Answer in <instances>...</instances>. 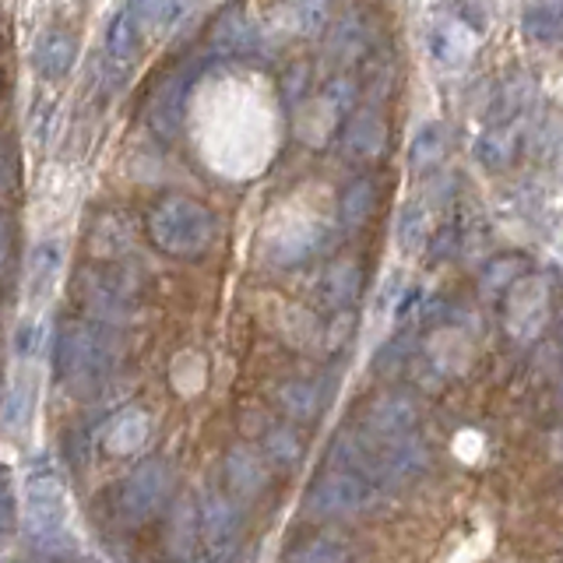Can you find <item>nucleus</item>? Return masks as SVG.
Wrapping results in <instances>:
<instances>
[{
    "label": "nucleus",
    "mask_w": 563,
    "mask_h": 563,
    "mask_svg": "<svg viewBox=\"0 0 563 563\" xmlns=\"http://www.w3.org/2000/svg\"><path fill=\"white\" fill-rule=\"evenodd\" d=\"M120 363H123V342L113 331V324H102L96 317H78V321H67L60 328L57 369L70 387H78V391L102 387L117 374Z\"/></svg>",
    "instance_id": "nucleus-1"
},
{
    "label": "nucleus",
    "mask_w": 563,
    "mask_h": 563,
    "mask_svg": "<svg viewBox=\"0 0 563 563\" xmlns=\"http://www.w3.org/2000/svg\"><path fill=\"white\" fill-rule=\"evenodd\" d=\"M22 489H25V539L32 542V550L46 556L70 553V539L64 528L67 489L57 457L35 454L25 468Z\"/></svg>",
    "instance_id": "nucleus-2"
},
{
    "label": "nucleus",
    "mask_w": 563,
    "mask_h": 563,
    "mask_svg": "<svg viewBox=\"0 0 563 563\" xmlns=\"http://www.w3.org/2000/svg\"><path fill=\"white\" fill-rule=\"evenodd\" d=\"M75 299L85 317L102 324H128L141 310V282L117 264H92L75 275Z\"/></svg>",
    "instance_id": "nucleus-3"
},
{
    "label": "nucleus",
    "mask_w": 563,
    "mask_h": 563,
    "mask_svg": "<svg viewBox=\"0 0 563 563\" xmlns=\"http://www.w3.org/2000/svg\"><path fill=\"white\" fill-rule=\"evenodd\" d=\"M148 236L158 251L173 257H198L216 240V219L205 205L190 198H166L152 208Z\"/></svg>",
    "instance_id": "nucleus-4"
},
{
    "label": "nucleus",
    "mask_w": 563,
    "mask_h": 563,
    "mask_svg": "<svg viewBox=\"0 0 563 563\" xmlns=\"http://www.w3.org/2000/svg\"><path fill=\"white\" fill-rule=\"evenodd\" d=\"M374 504V483L366 475L342 468L317 479L307 493V515L310 518H352Z\"/></svg>",
    "instance_id": "nucleus-5"
},
{
    "label": "nucleus",
    "mask_w": 563,
    "mask_h": 563,
    "mask_svg": "<svg viewBox=\"0 0 563 563\" xmlns=\"http://www.w3.org/2000/svg\"><path fill=\"white\" fill-rule=\"evenodd\" d=\"M169 486H173V472L166 462H158V457H152V462L137 465L128 483L120 486V515L123 521H148L158 507L166 504L169 497Z\"/></svg>",
    "instance_id": "nucleus-6"
},
{
    "label": "nucleus",
    "mask_w": 563,
    "mask_h": 563,
    "mask_svg": "<svg viewBox=\"0 0 563 563\" xmlns=\"http://www.w3.org/2000/svg\"><path fill=\"white\" fill-rule=\"evenodd\" d=\"M550 324V286L545 278H518L507 296V331L518 342H536Z\"/></svg>",
    "instance_id": "nucleus-7"
},
{
    "label": "nucleus",
    "mask_w": 563,
    "mask_h": 563,
    "mask_svg": "<svg viewBox=\"0 0 563 563\" xmlns=\"http://www.w3.org/2000/svg\"><path fill=\"white\" fill-rule=\"evenodd\" d=\"M198 528H201V539L208 542L211 556H229L236 545V536H240V507L229 497H222V493H211V497H205V504H201Z\"/></svg>",
    "instance_id": "nucleus-8"
},
{
    "label": "nucleus",
    "mask_w": 563,
    "mask_h": 563,
    "mask_svg": "<svg viewBox=\"0 0 563 563\" xmlns=\"http://www.w3.org/2000/svg\"><path fill=\"white\" fill-rule=\"evenodd\" d=\"M416 419H419V409L409 395H380L366 409V430L377 440H391V437L409 433L416 427Z\"/></svg>",
    "instance_id": "nucleus-9"
},
{
    "label": "nucleus",
    "mask_w": 563,
    "mask_h": 563,
    "mask_svg": "<svg viewBox=\"0 0 563 563\" xmlns=\"http://www.w3.org/2000/svg\"><path fill=\"white\" fill-rule=\"evenodd\" d=\"M75 57H78V40L64 29H53V32H43L40 43L32 49V67L40 70L43 78L49 81H60L70 75V67H75Z\"/></svg>",
    "instance_id": "nucleus-10"
},
{
    "label": "nucleus",
    "mask_w": 563,
    "mask_h": 563,
    "mask_svg": "<svg viewBox=\"0 0 563 563\" xmlns=\"http://www.w3.org/2000/svg\"><path fill=\"white\" fill-rule=\"evenodd\" d=\"M60 264H64V246L57 240H43L32 246L29 264H25V292L29 299H43L53 292L60 278Z\"/></svg>",
    "instance_id": "nucleus-11"
},
{
    "label": "nucleus",
    "mask_w": 563,
    "mask_h": 563,
    "mask_svg": "<svg viewBox=\"0 0 563 563\" xmlns=\"http://www.w3.org/2000/svg\"><path fill=\"white\" fill-rule=\"evenodd\" d=\"M387 148V128L377 113H356L349 120L345 137H342V152L349 158H377Z\"/></svg>",
    "instance_id": "nucleus-12"
},
{
    "label": "nucleus",
    "mask_w": 563,
    "mask_h": 563,
    "mask_svg": "<svg viewBox=\"0 0 563 563\" xmlns=\"http://www.w3.org/2000/svg\"><path fill=\"white\" fill-rule=\"evenodd\" d=\"M225 479L240 497H257V493L268 486V465L264 457L251 448H233L225 457Z\"/></svg>",
    "instance_id": "nucleus-13"
},
{
    "label": "nucleus",
    "mask_w": 563,
    "mask_h": 563,
    "mask_svg": "<svg viewBox=\"0 0 563 563\" xmlns=\"http://www.w3.org/2000/svg\"><path fill=\"white\" fill-rule=\"evenodd\" d=\"M148 437H152L148 412L128 409L110 422V430H106V451L110 454H134L148 444Z\"/></svg>",
    "instance_id": "nucleus-14"
},
{
    "label": "nucleus",
    "mask_w": 563,
    "mask_h": 563,
    "mask_svg": "<svg viewBox=\"0 0 563 563\" xmlns=\"http://www.w3.org/2000/svg\"><path fill=\"white\" fill-rule=\"evenodd\" d=\"M521 29L536 43L563 40V0H528L521 11Z\"/></svg>",
    "instance_id": "nucleus-15"
},
{
    "label": "nucleus",
    "mask_w": 563,
    "mask_h": 563,
    "mask_svg": "<svg viewBox=\"0 0 563 563\" xmlns=\"http://www.w3.org/2000/svg\"><path fill=\"white\" fill-rule=\"evenodd\" d=\"M363 289V268L356 261H334L324 275V299L334 310H345L356 303V296Z\"/></svg>",
    "instance_id": "nucleus-16"
},
{
    "label": "nucleus",
    "mask_w": 563,
    "mask_h": 563,
    "mask_svg": "<svg viewBox=\"0 0 563 563\" xmlns=\"http://www.w3.org/2000/svg\"><path fill=\"white\" fill-rule=\"evenodd\" d=\"M131 222L123 211H106V216L96 219L92 225V233H88V243H92V251L96 254H106V257H113L120 251H128L131 246Z\"/></svg>",
    "instance_id": "nucleus-17"
},
{
    "label": "nucleus",
    "mask_w": 563,
    "mask_h": 563,
    "mask_svg": "<svg viewBox=\"0 0 563 563\" xmlns=\"http://www.w3.org/2000/svg\"><path fill=\"white\" fill-rule=\"evenodd\" d=\"M321 387H317L313 380H289V384H282L278 387V405H282V412H286L289 419L296 422H307L313 419L317 412H321Z\"/></svg>",
    "instance_id": "nucleus-18"
},
{
    "label": "nucleus",
    "mask_w": 563,
    "mask_h": 563,
    "mask_svg": "<svg viewBox=\"0 0 563 563\" xmlns=\"http://www.w3.org/2000/svg\"><path fill=\"white\" fill-rule=\"evenodd\" d=\"M374 208H377V187H374V180L360 176V180H352L342 194V205H339L342 225L360 229L369 216H374Z\"/></svg>",
    "instance_id": "nucleus-19"
},
{
    "label": "nucleus",
    "mask_w": 563,
    "mask_h": 563,
    "mask_svg": "<svg viewBox=\"0 0 563 563\" xmlns=\"http://www.w3.org/2000/svg\"><path fill=\"white\" fill-rule=\"evenodd\" d=\"M184 92H187V81H166L158 92L152 96L148 102V120L155 123L163 134H173L176 123H180V113H184Z\"/></svg>",
    "instance_id": "nucleus-20"
},
{
    "label": "nucleus",
    "mask_w": 563,
    "mask_h": 563,
    "mask_svg": "<svg viewBox=\"0 0 563 563\" xmlns=\"http://www.w3.org/2000/svg\"><path fill=\"white\" fill-rule=\"evenodd\" d=\"M430 46H433V57L440 60V64H462L468 53H472V46H475V40L468 35V25L465 22H444V25H437L433 29V40H430Z\"/></svg>",
    "instance_id": "nucleus-21"
},
{
    "label": "nucleus",
    "mask_w": 563,
    "mask_h": 563,
    "mask_svg": "<svg viewBox=\"0 0 563 563\" xmlns=\"http://www.w3.org/2000/svg\"><path fill=\"white\" fill-rule=\"evenodd\" d=\"M32 409H35V380L29 374H18L8 387L4 412H0L4 430H25V422L32 419Z\"/></svg>",
    "instance_id": "nucleus-22"
},
{
    "label": "nucleus",
    "mask_w": 563,
    "mask_h": 563,
    "mask_svg": "<svg viewBox=\"0 0 563 563\" xmlns=\"http://www.w3.org/2000/svg\"><path fill=\"white\" fill-rule=\"evenodd\" d=\"M444 128L440 123H422L419 134L412 137V148H409V163L416 173H430L433 166H440V158H444Z\"/></svg>",
    "instance_id": "nucleus-23"
},
{
    "label": "nucleus",
    "mask_w": 563,
    "mask_h": 563,
    "mask_svg": "<svg viewBox=\"0 0 563 563\" xmlns=\"http://www.w3.org/2000/svg\"><path fill=\"white\" fill-rule=\"evenodd\" d=\"M187 0H131L128 11L134 14V22L148 32H158V29H169L176 18L184 14Z\"/></svg>",
    "instance_id": "nucleus-24"
},
{
    "label": "nucleus",
    "mask_w": 563,
    "mask_h": 563,
    "mask_svg": "<svg viewBox=\"0 0 563 563\" xmlns=\"http://www.w3.org/2000/svg\"><path fill=\"white\" fill-rule=\"evenodd\" d=\"M141 43H145V29H141L134 22V14L123 8L117 14V22L110 29V35H106V49H110L113 60H134V53L141 49Z\"/></svg>",
    "instance_id": "nucleus-25"
},
{
    "label": "nucleus",
    "mask_w": 563,
    "mask_h": 563,
    "mask_svg": "<svg viewBox=\"0 0 563 563\" xmlns=\"http://www.w3.org/2000/svg\"><path fill=\"white\" fill-rule=\"evenodd\" d=\"M475 155H479V163L489 166V169H504L510 158L518 155V137L510 128H493L479 137V145H475Z\"/></svg>",
    "instance_id": "nucleus-26"
},
{
    "label": "nucleus",
    "mask_w": 563,
    "mask_h": 563,
    "mask_svg": "<svg viewBox=\"0 0 563 563\" xmlns=\"http://www.w3.org/2000/svg\"><path fill=\"white\" fill-rule=\"evenodd\" d=\"M257 46V35L254 29L243 22L236 11L225 14V22L216 29V49L219 53H251Z\"/></svg>",
    "instance_id": "nucleus-27"
},
{
    "label": "nucleus",
    "mask_w": 563,
    "mask_h": 563,
    "mask_svg": "<svg viewBox=\"0 0 563 563\" xmlns=\"http://www.w3.org/2000/svg\"><path fill=\"white\" fill-rule=\"evenodd\" d=\"M264 454H268L275 465L289 468L303 457V440H299V433L292 427H275V430H268V437H264Z\"/></svg>",
    "instance_id": "nucleus-28"
},
{
    "label": "nucleus",
    "mask_w": 563,
    "mask_h": 563,
    "mask_svg": "<svg viewBox=\"0 0 563 563\" xmlns=\"http://www.w3.org/2000/svg\"><path fill=\"white\" fill-rule=\"evenodd\" d=\"M349 556V545L334 536H313L310 542L296 545L289 553V560H303V563H334V560H345Z\"/></svg>",
    "instance_id": "nucleus-29"
},
{
    "label": "nucleus",
    "mask_w": 563,
    "mask_h": 563,
    "mask_svg": "<svg viewBox=\"0 0 563 563\" xmlns=\"http://www.w3.org/2000/svg\"><path fill=\"white\" fill-rule=\"evenodd\" d=\"M521 275H525V261L521 257H497L483 272V292L497 296V292H504L510 286V282H518Z\"/></svg>",
    "instance_id": "nucleus-30"
},
{
    "label": "nucleus",
    "mask_w": 563,
    "mask_h": 563,
    "mask_svg": "<svg viewBox=\"0 0 563 563\" xmlns=\"http://www.w3.org/2000/svg\"><path fill=\"white\" fill-rule=\"evenodd\" d=\"M328 22V0H292V25L296 32L313 35Z\"/></svg>",
    "instance_id": "nucleus-31"
},
{
    "label": "nucleus",
    "mask_w": 563,
    "mask_h": 563,
    "mask_svg": "<svg viewBox=\"0 0 563 563\" xmlns=\"http://www.w3.org/2000/svg\"><path fill=\"white\" fill-rule=\"evenodd\" d=\"M422 240H427V211L419 205H409L401 216V225H398V243L405 251H419Z\"/></svg>",
    "instance_id": "nucleus-32"
},
{
    "label": "nucleus",
    "mask_w": 563,
    "mask_h": 563,
    "mask_svg": "<svg viewBox=\"0 0 563 563\" xmlns=\"http://www.w3.org/2000/svg\"><path fill=\"white\" fill-rule=\"evenodd\" d=\"M14 345H18V352H22V356H35V352H40V345H43V328L25 321L22 328H18V342Z\"/></svg>",
    "instance_id": "nucleus-33"
},
{
    "label": "nucleus",
    "mask_w": 563,
    "mask_h": 563,
    "mask_svg": "<svg viewBox=\"0 0 563 563\" xmlns=\"http://www.w3.org/2000/svg\"><path fill=\"white\" fill-rule=\"evenodd\" d=\"M405 356H409V342H391L387 349H380V356H377V369L384 374H391V369H398L405 363Z\"/></svg>",
    "instance_id": "nucleus-34"
},
{
    "label": "nucleus",
    "mask_w": 563,
    "mask_h": 563,
    "mask_svg": "<svg viewBox=\"0 0 563 563\" xmlns=\"http://www.w3.org/2000/svg\"><path fill=\"white\" fill-rule=\"evenodd\" d=\"M14 521V500H11V493H8V486L0 483V532Z\"/></svg>",
    "instance_id": "nucleus-35"
},
{
    "label": "nucleus",
    "mask_w": 563,
    "mask_h": 563,
    "mask_svg": "<svg viewBox=\"0 0 563 563\" xmlns=\"http://www.w3.org/2000/svg\"><path fill=\"white\" fill-rule=\"evenodd\" d=\"M8 246H11V225H8V219H0V261H4Z\"/></svg>",
    "instance_id": "nucleus-36"
},
{
    "label": "nucleus",
    "mask_w": 563,
    "mask_h": 563,
    "mask_svg": "<svg viewBox=\"0 0 563 563\" xmlns=\"http://www.w3.org/2000/svg\"><path fill=\"white\" fill-rule=\"evenodd\" d=\"M556 328H560V339H563V307H560V313H556Z\"/></svg>",
    "instance_id": "nucleus-37"
},
{
    "label": "nucleus",
    "mask_w": 563,
    "mask_h": 563,
    "mask_svg": "<svg viewBox=\"0 0 563 563\" xmlns=\"http://www.w3.org/2000/svg\"><path fill=\"white\" fill-rule=\"evenodd\" d=\"M560 405H563V380H560Z\"/></svg>",
    "instance_id": "nucleus-38"
},
{
    "label": "nucleus",
    "mask_w": 563,
    "mask_h": 563,
    "mask_svg": "<svg viewBox=\"0 0 563 563\" xmlns=\"http://www.w3.org/2000/svg\"><path fill=\"white\" fill-rule=\"evenodd\" d=\"M560 448H563V437H560Z\"/></svg>",
    "instance_id": "nucleus-39"
}]
</instances>
